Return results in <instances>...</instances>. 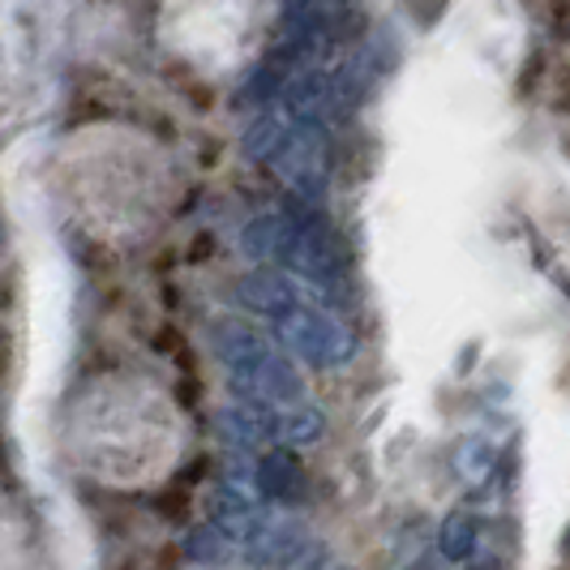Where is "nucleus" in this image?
Returning <instances> with one entry per match:
<instances>
[{
	"instance_id": "obj_10",
	"label": "nucleus",
	"mask_w": 570,
	"mask_h": 570,
	"mask_svg": "<svg viewBox=\"0 0 570 570\" xmlns=\"http://www.w3.org/2000/svg\"><path fill=\"white\" fill-rule=\"evenodd\" d=\"M567 150H570V138H567Z\"/></svg>"
},
{
	"instance_id": "obj_5",
	"label": "nucleus",
	"mask_w": 570,
	"mask_h": 570,
	"mask_svg": "<svg viewBox=\"0 0 570 570\" xmlns=\"http://www.w3.org/2000/svg\"><path fill=\"white\" fill-rule=\"evenodd\" d=\"M254 481L262 489V498H271V502H296L301 498V468L284 451H271V455L262 459Z\"/></svg>"
},
{
	"instance_id": "obj_4",
	"label": "nucleus",
	"mask_w": 570,
	"mask_h": 570,
	"mask_svg": "<svg viewBox=\"0 0 570 570\" xmlns=\"http://www.w3.org/2000/svg\"><path fill=\"white\" fill-rule=\"evenodd\" d=\"M305 292L296 279H287L284 271H254V275H245L240 284H236V305H245V309H254L262 314L266 322L287 309L292 301H301Z\"/></svg>"
},
{
	"instance_id": "obj_8",
	"label": "nucleus",
	"mask_w": 570,
	"mask_h": 570,
	"mask_svg": "<svg viewBox=\"0 0 570 570\" xmlns=\"http://www.w3.org/2000/svg\"><path fill=\"white\" fill-rule=\"evenodd\" d=\"M544 73H549V60L544 57H528V69L519 73V99H532L544 86Z\"/></svg>"
},
{
	"instance_id": "obj_3",
	"label": "nucleus",
	"mask_w": 570,
	"mask_h": 570,
	"mask_svg": "<svg viewBox=\"0 0 570 570\" xmlns=\"http://www.w3.org/2000/svg\"><path fill=\"white\" fill-rule=\"evenodd\" d=\"M271 331L296 361H305L314 370H335L343 361H352V352H356L352 331L343 322H335L326 309H317L309 296L292 301L287 309L271 317Z\"/></svg>"
},
{
	"instance_id": "obj_2",
	"label": "nucleus",
	"mask_w": 570,
	"mask_h": 570,
	"mask_svg": "<svg viewBox=\"0 0 570 570\" xmlns=\"http://www.w3.org/2000/svg\"><path fill=\"white\" fill-rule=\"evenodd\" d=\"M210 343L219 352V361L228 365L232 382L249 395V400L266 403H301L305 386L292 370L279 347H271V340H262L254 331L236 326V322H215L210 326Z\"/></svg>"
},
{
	"instance_id": "obj_1",
	"label": "nucleus",
	"mask_w": 570,
	"mask_h": 570,
	"mask_svg": "<svg viewBox=\"0 0 570 570\" xmlns=\"http://www.w3.org/2000/svg\"><path fill=\"white\" fill-rule=\"evenodd\" d=\"M245 249L257 262L287 266L292 275H305L314 284H335L343 275V257L335 232L326 228L309 210H287V215H262L245 228Z\"/></svg>"
},
{
	"instance_id": "obj_7",
	"label": "nucleus",
	"mask_w": 570,
	"mask_h": 570,
	"mask_svg": "<svg viewBox=\"0 0 570 570\" xmlns=\"http://www.w3.org/2000/svg\"><path fill=\"white\" fill-rule=\"evenodd\" d=\"M544 22L553 43H570V0H544Z\"/></svg>"
},
{
	"instance_id": "obj_6",
	"label": "nucleus",
	"mask_w": 570,
	"mask_h": 570,
	"mask_svg": "<svg viewBox=\"0 0 570 570\" xmlns=\"http://www.w3.org/2000/svg\"><path fill=\"white\" fill-rule=\"evenodd\" d=\"M438 549H442V558H451V562H468V558L476 553V519L468 511L451 514V519L442 523Z\"/></svg>"
},
{
	"instance_id": "obj_9",
	"label": "nucleus",
	"mask_w": 570,
	"mask_h": 570,
	"mask_svg": "<svg viewBox=\"0 0 570 570\" xmlns=\"http://www.w3.org/2000/svg\"><path fill=\"white\" fill-rule=\"evenodd\" d=\"M549 95H553V99H549V108H553L558 116H570V60L562 65V69H558V73H553V82H549Z\"/></svg>"
}]
</instances>
